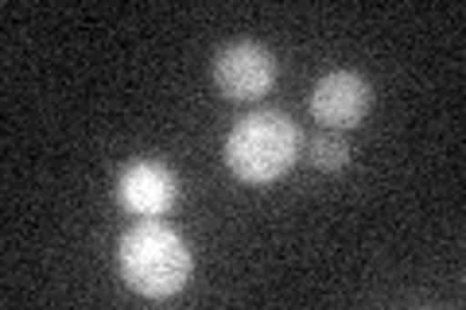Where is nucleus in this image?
I'll return each instance as SVG.
<instances>
[{"label": "nucleus", "instance_id": "nucleus-5", "mask_svg": "<svg viewBox=\"0 0 466 310\" xmlns=\"http://www.w3.org/2000/svg\"><path fill=\"white\" fill-rule=\"evenodd\" d=\"M116 198H121L125 210L140 217H159L179 198V179H175L171 167L156 164V159H137L116 179Z\"/></svg>", "mask_w": 466, "mask_h": 310}, {"label": "nucleus", "instance_id": "nucleus-6", "mask_svg": "<svg viewBox=\"0 0 466 310\" xmlns=\"http://www.w3.org/2000/svg\"><path fill=\"white\" fill-rule=\"evenodd\" d=\"M346 159H350V144L339 136H319L311 144V164L319 171H339V167H346Z\"/></svg>", "mask_w": 466, "mask_h": 310}, {"label": "nucleus", "instance_id": "nucleus-4", "mask_svg": "<svg viewBox=\"0 0 466 310\" xmlns=\"http://www.w3.org/2000/svg\"><path fill=\"white\" fill-rule=\"evenodd\" d=\"M370 105H373V90L354 70H330L311 90V113L327 128H354L370 113Z\"/></svg>", "mask_w": 466, "mask_h": 310}, {"label": "nucleus", "instance_id": "nucleus-1", "mask_svg": "<svg viewBox=\"0 0 466 310\" xmlns=\"http://www.w3.org/2000/svg\"><path fill=\"white\" fill-rule=\"evenodd\" d=\"M303 152V132L280 109L249 113L226 136V164L241 183L268 186L296 164Z\"/></svg>", "mask_w": 466, "mask_h": 310}, {"label": "nucleus", "instance_id": "nucleus-2", "mask_svg": "<svg viewBox=\"0 0 466 310\" xmlns=\"http://www.w3.org/2000/svg\"><path fill=\"white\" fill-rule=\"evenodd\" d=\"M121 260V275L128 287L148 295V299H167V295L183 291L187 275H191V248L164 221H140L121 237L116 248Z\"/></svg>", "mask_w": 466, "mask_h": 310}, {"label": "nucleus", "instance_id": "nucleus-3", "mask_svg": "<svg viewBox=\"0 0 466 310\" xmlns=\"http://www.w3.org/2000/svg\"><path fill=\"white\" fill-rule=\"evenodd\" d=\"M276 82V63L260 43H229L214 55V85L226 97L249 101L268 94Z\"/></svg>", "mask_w": 466, "mask_h": 310}]
</instances>
